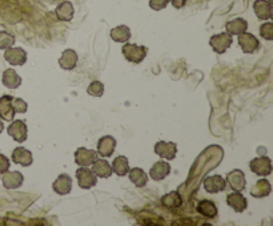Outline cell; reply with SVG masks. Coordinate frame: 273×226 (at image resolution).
Instances as JSON below:
<instances>
[{
  "label": "cell",
  "instance_id": "6da1fadb",
  "mask_svg": "<svg viewBox=\"0 0 273 226\" xmlns=\"http://www.w3.org/2000/svg\"><path fill=\"white\" fill-rule=\"evenodd\" d=\"M121 52H123L124 58H127L129 62L140 64V62L145 58L147 54H148V50L145 47H139L136 44H124V47H123Z\"/></svg>",
  "mask_w": 273,
  "mask_h": 226
},
{
  "label": "cell",
  "instance_id": "7a4b0ae2",
  "mask_svg": "<svg viewBox=\"0 0 273 226\" xmlns=\"http://www.w3.org/2000/svg\"><path fill=\"white\" fill-rule=\"evenodd\" d=\"M232 43H233V39H232V35H229L228 32H222V34L212 36L211 40H209V46L216 54H225L226 50L232 46Z\"/></svg>",
  "mask_w": 273,
  "mask_h": 226
},
{
  "label": "cell",
  "instance_id": "3957f363",
  "mask_svg": "<svg viewBox=\"0 0 273 226\" xmlns=\"http://www.w3.org/2000/svg\"><path fill=\"white\" fill-rule=\"evenodd\" d=\"M249 168L258 177H268L272 173V161L269 157H257L250 161Z\"/></svg>",
  "mask_w": 273,
  "mask_h": 226
},
{
  "label": "cell",
  "instance_id": "277c9868",
  "mask_svg": "<svg viewBox=\"0 0 273 226\" xmlns=\"http://www.w3.org/2000/svg\"><path fill=\"white\" fill-rule=\"evenodd\" d=\"M7 133L12 140L22 144L27 140V125L24 124V121L22 120L12 121V124H10V126L7 128Z\"/></svg>",
  "mask_w": 273,
  "mask_h": 226
},
{
  "label": "cell",
  "instance_id": "5b68a950",
  "mask_svg": "<svg viewBox=\"0 0 273 226\" xmlns=\"http://www.w3.org/2000/svg\"><path fill=\"white\" fill-rule=\"evenodd\" d=\"M96 160H98V153L95 150H90L87 148H79L75 152V162L82 168L91 166Z\"/></svg>",
  "mask_w": 273,
  "mask_h": 226
},
{
  "label": "cell",
  "instance_id": "8992f818",
  "mask_svg": "<svg viewBox=\"0 0 273 226\" xmlns=\"http://www.w3.org/2000/svg\"><path fill=\"white\" fill-rule=\"evenodd\" d=\"M76 178H78V184L79 188H82V189H91V188H94L98 182V177L92 173V170L87 168H80L76 170Z\"/></svg>",
  "mask_w": 273,
  "mask_h": 226
},
{
  "label": "cell",
  "instance_id": "52a82bcc",
  "mask_svg": "<svg viewBox=\"0 0 273 226\" xmlns=\"http://www.w3.org/2000/svg\"><path fill=\"white\" fill-rule=\"evenodd\" d=\"M4 58L11 66H24L27 62V54L22 48H7L4 52Z\"/></svg>",
  "mask_w": 273,
  "mask_h": 226
},
{
  "label": "cell",
  "instance_id": "ba28073f",
  "mask_svg": "<svg viewBox=\"0 0 273 226\" xmlns=\"http://www.w3.org/2000/svg\"><path fill=\"white\" fill-rule=\"evenodd\" d=\"M155 153L161 158L171 161L175 160L176 154H177V146L175 142H165V141H159L155 145Z\"/></svg>",
  "mask_w": 273,
  "mask_h": 226
},
{
  "label": "cell",
  "instance_id": "9c48e42d",
  "mask_svg": "<svg viewBox=\"0 0 273 226\" xmlns=\"http://www.w3.org/2000/svg\"><path fill=\"white\" fill-rule=\"evenodd\" d=\"M238 44H240L244 54H254L260 47V42H258V39H256V36H253L252 34H246V32L238 35Z\"/></svg>",
  "mask_w": 273,
  "mask_h": 226
},
{
  "label": "cell",
  "instance_id": "30bf717a",
  "mask_svg": "<svg viewBox=\"0 0 273 226\" xmlns=\"http://www.w3.org/2000/svg\"><path fill=\"white\" fill-rule=\"evenodd\" d=\"M226 182L229 184L230 189H233L234 192H242L245 189L246 180L244 172L238 170V169H234L228 174L226 177Z\"/></svg>",
  "mask_w": 273,
  "mask_h": 226
},
{
  "label": "cell",
  "instance_id": "8fae6325",
  "mask_svg": "<svg viewBox=\"0 0 273 226\" xmlns=\"http://www.w3.org/2000/svg\"><path fill=\"white\" fill-rule=\"evenodd\" d=\"M204 189L211 193V194H216V193H220L225 189L226 182L225 180L220 177V176H211V177H207L204 180Z\"/></svg>",
  "mask_w": 273,
  "mask_h": 226
},
{
  "label": "cell",
  "instance_id": "7c38bea8",
  "mask_svg": "<svg viewBox=\"0 0 273 226\" xmlns=\"http://www.w3.org/2000/svg\"><path fill=\"white\" fill-rule=\"evenodd\" d=\"M52 189L59 196L68 194L72 189V180L68 174H60L52 184Z\"/></svg>",
  "mask_w": 273,
  "mask_h": 226
},
{
  "label": "cell",
  "instance_id": "4fadbf2b",
  "mask_svg": "<svg viewBox=\"0 0 273 226\" xmlns=\"http://www.w3.org/2000/svg\"><path fill=\"white\" fill-rule=\"evenodd\" d=\"M11 157L12 161L16 165H20V166H24V168H28L32 164V153L26 148H23V146L14 149Z\"/></svg>",
  "mask_w": 273,
  "mask_h": 226
},
{
  "label": "cell",
  "instance_id": "5bb4252c",
  "mask_svg": "<svg viewBox=\"0 0 273 226\" xmlns=\"http://www.w3.org/2000/svg\"><path fill=\"white\" fill-rule=\"evenodd\" d=\"M116 149V140L111 136L102 137L98 142V153L102 157H111Z\"/></svg>",
  "mask_w": 273,
  "mask_h": 226
},
{
  "label": "cell",
  "instance_id": "9a60e30c",
  "mask_svg": "<svg viewBox=\"0 0 273 226\" xmlns=\"http://www.w3.org/2000/svg\"><path fill=\"white\" fill-rule=\"evenodd\" d=\"M226 204L228 206H230L236 213H242L245 212L246 206H248V201L242 194H240L238 192H234L232 194L226 197Z\"/></svg>",
  "mask_w": 273,
  "mask_h": 226
},
{
  "label": "cell",
  "instance_id": "2e32d148",
  "mask_svg": "<svg viewBox=\"0 0 273 226\" xmlns=\"http://www.w3.org/2000/svg\"><path fill=\"white\" fill-rule=\"evenodd\" d=\"M3 174L2 182H3V186L6 189H18V188L22 186V184H23V174L22 173L7 170Z\"/></svg>",
  "mask_w": 273,
  "mask_h": 226
},
{
  "label": "cell",
  "instance_id": "e0dca14e",
  "mask_svg": "<svg viewBox=\"0 0 273 226\" xmlns=\"http://www.w3.org/2000/svg\"><path fill=\"white\" fill-rule=\"evenodd\" d=\"M169 173H171V165L165 161H157L149 170L151 178L155 180V181H163Z\"/></svg>",
  "mask_w": 273,
  "mask_h": 226
},
{
  "label": "cell",
  "instance_id": "ac0fdd59",
  "mask_svg": "<svg viewBox=\"0 0 273 226\" xmlns=\"http://www.w3.org/2000/svg\"><path fill=\"white\" fill-rule=\"evenodd\" d=\"M11 96H2L0 98V118L4 121H12L15 117V110L12 108Z\"/></svg>",
  "mask_w": 273,
  "mask_h": 226
},
{
  "label": "cell",
  "instance_id": "d6986e66",
  "mask_svg": "<svg viewBox=\"0 0 273 226\" xmlns=\"http://www.w3.org/2000/svg\"><path fill=\"white\" fill-rule=\"evenodd\" d=\"M272 192V185L268 180H258L257 182L254 184V186L250 190V196L254 198H265L270 194Z\"/></svg>",
  "mask_w": 273,
  "mask_h": 226
},
{
  "label": "cell",
  "instance_id": "ffe728a7",
  "mask_svg": "<svg viewBox=\"0 0 273 226\" xmlns=\"http://www.w3.org/2000/svg\"><path fill=\"white\" fill-rule=\"evenodd\" d=\"M253 10L260 20L272 19V6L268 0H256L253 4Z\"/></svg>",
  "mask_w": 273,
  "mask_h": 226
},
{
  "label": "cell",
  "instance_id": "44dd1931",
  "mask_svg": "<svg viewBox=\"0 0 273 226\" xmlns=\"http://www.w3.org/2000/svg\"><path fill=\"white\" fill-rule=\"evenodd\" d=\"M78 64V55L72 50H66L59 58V66L64 70H72Z\"/></svg>",
  "mask_w": 273,
  "mask_h": 226
},
{
  "label": "cell",
  "instance_id": "7402d4cb",
  "mask_svg": "<svg viewBox=\"0 0 273 226\" xmlns=\"http://www.w3.org/2000/svg\"><path fill=\"white\" fill-rule=\"evenodd\" d=\"M74 6L70 2H63L55 10V15L60 22H71L74 18Z\"/></svg>",
  "mask_w": 273,
  "mask_h": 226
},
{
  "label": "cell",
  "instance_id": "603a6c76",
  "mask_svg": "<svg viewBox=\"0 0 273 226\" xmlns=\"http://www.w3.org/2000/svg\"><path fill=\"white\" fill-rule=\"evenodd\" d=\"M225 28H226V32H228L229 35L238 36V35H241V34H244V32H246V30H248V23H246V20L238 18V19L228 22Z\"/></svg>",
  "mask_w": 273,
  "mask_h": 226
},
{
  "label": "cell",
  "instance_id": "cb8c5ba5",
  "mask_svg": "<svg viewBox=\"0 0 273 226\" xmlns=\"http://www.w3.org/2000/svg\"><path fill=\"white\" fill-rule=\"evenodd\" d=\"M91 166H92V173L96 177L108 178V177L112 176V168H111V165L106 160H96Z\"/></svg>",
  "mask_w": 273,
  "mask_h": 226
},
{
  "label": "cell",
  "instance_id": "d4e9b609",
  "mask_svg": "<svg viewBox=\"0 0 273 226\" xmlns=\"http://www.w3.org/2000/svg\"><path fill=\"white\" fill-rule=\"evenodd\" d=\"M129 176V181L137 188H144L148 182V176L140 168H133L127 173Z\"/></svg>",
  "mask_w": 273,
  "mask_h": 226
},
{
  "label": "cell",
  "instance_id": "484cf974",
  "mask_svg": "<svg viewBox=\"0 0 273 226\" xmlns=\"http://www.w3.org/2000/svg\"><path fill=\"white\" fill-rule=\"evenodd\" d=\"M197 212L200 214L204 216L205 218H216L217 217V206L212 201H208V200H204L197 205Z\"/></svg>",
  "mask_w": 273,
  "mask_h": 226
},
{
  "label": "cell",
  "instance_id": "4316f807",
  "mask_svg": "<svg viewBox=\"0 0 273 226\" xmlns=\"http://www.w3.org/2000/svg\"><path fill=\"white\" fill-rule=\"evenodd\" d=\"M2 82H3L4 86H7L10 90H16L22 84V78L18 76V74L14 70H7L3 72Z\"/></svg>",
  "mask_w": 273,
  "mask_h": 226
},
{
  "label": "cell",
  "instance_id": "83f0119b",
  "mask_svg": "<svg viewBox=\"0 0 273 226\" xmlns=\"http://www.w3.org/2000/svg\"><path fill=\"white\" fill-rule=\"evenodd\" d=\"M181 204H183V198L177 192H171L161 198V205L167 209H177L181 206Z\"/></svg>",
  "mask_w": 273,
  "mask_h": 226
},
{
  "label": "cell",
  "instance_id": "f1b7e54d",
  "mask_svg": "<svg viewBox=\"0 0 273 226\" xmlns=\"http://www.w3.org/2000/svg\"><path fill=\"white\" fill-rule=\"evenodd\" d=\"M111 39L116 43H127L131 39V31L127 26H119L111 31Z\"/></svg>",
  "mask_w": 273,
  "mask_h": 226
},
{
  "label": "cell",
  "instance_id": "f546056e",
  "mask_svg": "<svg viewBox=\"0 0 273 226\" xmlns=\"http://www.w3.org/2000/svg\"><path fill=\"white\" fill-rule=\"evenodd\" d=\"M111 168H112V173L117 174L119 177H124V176L129 172L128 160H127L124 156L116 157V158L113 160Z\"/></svg>",
  "mask_w": 273,
  "mask_h": 226
},
{
  "label": "cell",
  "instance_id": "4dcf8cb0",
  "mask_svg": "<svg viewBox=\"0 0 273 226\" xmlns=\"http://www.w3.org/2000/svg\"><path fill=\"white\" fill-rule=\"evenodd\" d=\"M87 92L90 96H94V98H102L103 94H104V86L100 82H92Z\"/></svg>",
  "mask_w": 273,
  "mask_h": 226
},
{
  "label": "cell",
  "instance_id": "1f68e13d",
  "mask_svg": "<svg viewBox=\"0 0 273 226\" xmlns=\"http://www.w3.org/2000/svg\"><path fill=\"white\" fill-rule=\"evenodd\" d=\"M15 43V39H14V36L11 34H8V32L0 31V50H7V48L12 47Z\"/></svg>",
  "mask_w": 273,
  "mask_h": 226
},
{
  "label": "cell",
  "instance_id": "d6a6232c",
  "mask_svg": "<svg viewBox=\"0 0 273 226\" xmlns=\"http://www.w3.org/2000/svg\"><path fill=\"white\" fill-rule=\"evenodd\" d=\"M12 108L15 110V113H26L28 110L27 102H24L22 98H12Z\"/></svg>",
  "mask_w": 273,
  "mask_h": 226
},
{
  "label": "cell",
  "instance_id": "836d02e7",
  "mask_svg": "<svg viewBox=\"0 0 273 226\" xmlns=\"http://www.w3.org/2000/svg\"><path fill=\"white\" fill-rule=\"evenodd\" d=\"M260 35L265 40H273V24L265 23L260 28Z\"/></svg>",
  "mask_w": 273,
  "mask_h": 226
},
{
  "label": "cell",
  "instance_id": "e575fe53",
  "mask_svg": "<svg viewBox=\"0 0 273 226\" xmlns=\"http://www.w3.org/2000/svg\"><path fill=\"white\" fill-rule=\"evenodd\" d=\"M169 0H149V7L152 8L153 11H161L167 7Z\"/></svg>",
  "mask_w": 273,
  "mask_h": 226
},
{
  "label": "cell",
  "instance_id": "d590c367",
  "mask_svg": "<svg viewBox=\"0 0 273 226\" xmlns=\"http://www.w3.org/2000/svg\"><path fill=\"white\" fill-rule=\"evenodd\" d=\"M10 169V161L6 156L0 154V174H3Z\"/></svg>",
  "mask_w": 273,
  "mask_h": 226
},
{
  "label": "cell",
  "instance_id": "8d00e7d4",
  "mask_svg": "<svg viewBox=\"0 0 273 226\" xmlns=\"http://www.w3.org/2000/svg\"><path fill=\"white\" fill-rule=\"evenodd\" d=\"M172 4H173V7L180 10V8L185 7V4H187V0H169Z\"/></svg>",
  "mask_w": 273,
  "mask_h": 226
},
{
  "label": "cell",
  "instance_id": "74e56055",
  "mask_svg": "<svg viewBox=\"0 0 273 226\" xmlns=\"http://www.w3.org/2000/svg\"><path fill=\"white\" fill-rule=\"evenodd\" d=\"M3 129H4V125H3V122H2V120H0V133L3 132Z\"/></svg>",
  "mask_w": 273,
  "mask_h": 226
}]
</instances>
